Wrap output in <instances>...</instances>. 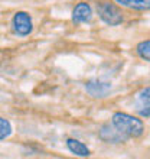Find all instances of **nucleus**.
<instances>
[{
    "mask_svg": "<svg viewBox=\"0 0 150 159\" xmlns=\"http://www.w3.org/2000/svg\"><path fill=\"white\" fill-rule=\"evenodd\" d=\"M136 51H137V55L140 58L150 62V39L140 42L137 45V48H136Z\"/></svg>",
    "mask_w": 150,
    "mask_h": 159,
    "instance_id": "10",
    "label": "nucleus"
},
{
    "mask_svg": "<svg viewBox=\"0 0 150 159\" xmlns=\"http://www.w3.org/2000/svg\"><path fill=\"white\" fill-rule=\"evenodd\" d=\"M120 6L133 10H150V0H116Z\"/></svg>",
    "mask_w": 150,
    "mask_h": 159,
    "instance_id": "9",
    "label": "nucleus"
},
{
    "mask_svg": "<svg viewBox=\"0 0 150 159\" xmlns=\"http://www.w3.org/2000/svg\"><path fill=\"white\" fill-rule=\"evenodd\" d=\"M12 26H13L15 34L19 35V36H28V35H30L32 30H33L32 17H30L29 13H26V12L15 13L13 20H12Z\"/></svg>",
    "mask_w": 150,
    "mask_h": 159,
    "instance_id": "3",
    "label": "nucleus"
},
{
    "mask_svg": "<svg viewBox=\"0 0 150 159\" xmlns=\"http://www.w3.org/2000/svg\"><path fill=\"white\" fill-rule=\"evenodd\" d=\"M134 110L142 117H150V87L143 88L136 94Z\"/></svg>",
    "mask_w": 150,
    "mask_h": 159,
    "instance_id": "4",
    "label": "nucleus"
},
{
    "mask_svg": "<svg viewBox=\"0 0 150 159\" xmlns=\"http://www.w3.org/2000/svg\"><path fill=\"white\" fill-rule=\"evenodd\" d=\"M110 88H111V85L108 83H103V81H98V80L88 81L87 85H85V90L92 97H105L108 94Z\"/></svg>",
    "mask_w": 150,
    "mask_h": 159,
    "instance_id": "7",
    "label": "nucleus"
},
{
    "mask_svg": "<svg viewBox=\"0 0 150 159\" xmlns=\"http://www.w3.org/2000/svg\"><path fill=\"white\" fill-rule=\"evenodd\" d=\"M92 19V9L87 2H81L72 10V22L74 23H87Z\"/></svg>",
    "mask_w": 150,
    "mask_h": 159,
    "instance_id": "5",
    "label": "nucleus"
},
{
    "mask_svg": "<svg viewBox=\"0 0 150 159\" xmlns=\"http://www.w3.org/2000/svg\"><path fill=\"white\" fill-rule=\"evenodd\" d=\"M100 138H101V140H104V142H107V143H120V142H124L126 139H127L124 134H121L120 132L113 125H110V123H107V125H104L101 127Z\"/></svg>",
    "mask_w": 150,
    "mask_h": 159,
    "instance_id": "6",
    "label": "nucleus"
},
{
    "mask_svg": "<svg viewBox=\"0 0 150 159\" xmlns=\"http://www.w3.org/2000/svg\"><path fill=\"white\" fill-rule=\"evenodd\" d=\"M97 13H98L101 20L110 26L120 25L123 19H124L118 6L111 3V2H100V3H97Z\"/></svg>",
    "mask_w": 150,
    "mask_h": 159,
    "instance_id": "2",
    "label": "nucleus"
},
{
    "mask_svg": "<svg viewBox=\"0 0 150 159\" xmlns=\"http://www.w3.org/2000/svg\"><path fill=\"white\" fill-rule=\"evenodd\" d=\"M67 148L69 149V152H72L77 156H81V158L90 156V149L87 148V145H84L78 139H67Z\"/></svg>",
    "mask_w": 150,
    "mask_h": 159,
    "instance_id": "8",
    "label": "nucleus"
},
{
    "mask_svg": "<svg viewBox=\"0 0 150 159\" xmlns=\"http://www.w3.org/2000/svg\"><path fill=\"white\" fill-rule=\"evenodd\" d=\"M13 132V127L10 125V121L7 119H3L0 117V140H4L7 139Z\"/></svg>",
    "mask_w": 150,
    "mask_h": 159,
    "instance_id": "11",
    "label": "nucleus"
},
{
    "mask_svg": "<svg viewBox=\"0 0 150 159\" xmlns=\"http://www.w3.org/2000/svg\"><path fill=\"white\" fill-rule=\"evenodd\" d=\"M111 125L126 138H140L144 133V125L140 119L127 113H114Z\"/></svg>",
    "mask_w": 150,
    "mask_h": 159,
    "instance_id": "1",
    "label": "nucleus"
}]
</instances>
